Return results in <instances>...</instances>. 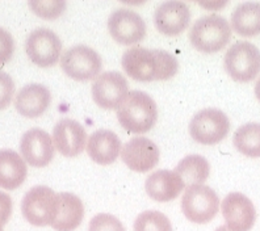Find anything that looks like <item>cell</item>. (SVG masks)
Listing matches in <instances>:
<instances>
[{"mask_svg":"<svg viewBox=\"0 0 260 231\" xmlns=\"http://www.w3.org/2000/svg\"><path fill=\"white\" fill-rule=\"evenodd\" d=\"M121 63L126 75L137 82L168 80L179 70L178 59L171 53L140 46L125 51Z\"/></svg>","mask_w":260,"mask_h":231,"instance_id":"6da1fadb","label":"cell"},{"mask_svg":"<svg viewBox=\"0 0 260 231\" xmlns=\"http://www.w3.org/2000/svg\"><path fill=\"white\" fill-rule=\"evenodd\" d=\"M117 118L129 133H147L156 124L158 107L146 92L132 91L117 108Z\"/></svg>","mask_w":260,"mask_h":231,"instance_id":"7a4b0ae2","label":"cell"},{"mask_svg":"<svg viewBox=\"0 0 260 231\" xmlns=\"http://www.w3.org/2000/svg\"><path fill=\"white\" fill-rule=\"evenodd\" d=\"M232 38V26L218 15H208L197 20L189 32V41L201 53L212 54L222 50Z\"/></svg>","mask_w":260,"mask_h":231,"instance_id":"3957f363","label":"cell"},{"mask_svg":"<svg viewBox=\"0 0 260 231\" xmlns=\"http://www.w3.org/2000/svg\"><path fill=\"white\" fill-rule=\"evenodd\" d=\"M223 63L235 82H251L260 74V50L248 41L235 42L226 51Z\"/></svg>","mask_w":260,"mask_h":231,"instance_id":"277c9868","label":"cell"},{"mask_svg":"<svg viewBox=\"0 0 260 231\" xmlns=\"http://www.w3.org/2000/svg\"><path fill=\"white\" fill-rule=\"evenodd\" d=\"M22 217L33 226H51L57 213V193L45 185L29 189L21 201Z\"/></svg>","mask_w":260,"mask_h":231,"instance_id":"5b68a950","label":"cell"},{"mask_svg":"<svg viewBox=\"0 0 260 231\" xmlns=\"http://www.w3.org/2000/svg\"><path fill=\"white\" fill-rule=\"evenodd\" d=\"M181 210L188 221L204 225L212 221L219 210V199L210 187L190 185L181 199Z\"/></svg>","mask_w":260,"mask_h":231,"instance_id":"8992f818","label":"cell"},{"mask_svg":"<svg viewBox=\"0 0 260 231\" xmlns=\"http://www.w3.org/2000/svg\"><path fill=\"white\" fill-rule=\"evenodd\" d=\"M102 57L86 45H76L66 50L60 58V69L69 78L78 82L91 80L100 75Z\"/></svg>","mask_w":260,"mask_h":231,"instance_id":"52a82bcc","label":"cell"},{"mask_svg":"<svg viewBox=\"0 0 260 231\" xmlns=\"http://www.w3.org/2000/svg\"><path fill=\"white\" fill-rule=\"evenodd\" d=\"M230 121L219 109L208 108L194 114L189 124L190 137L201 145H217L229 134Z\"/></svg>","mask_w":260,"mask_h":231,"instance_id":"ba28073f","label":"cell"},{"mask_svg":"<svg viewBox=\"0 0 260 231\" xmlns=\"http://www.w3.org/2000/svg\"><path fill=\"white\" fill-rule=\"evenodd\" d=\"M25 51L32 63L38 67H51L59 59L62 42L50 29L38 28L26 38Z\"/></svg>","mask_w":260,"mask_h":231,"instance_id":"9c48e42d","label":"cell"},{"mask_svg":"<svg viewBox=\"0 0 260 231\" xmlns=\"http://www.w3.org/2000/svg\"><path fill=\"white\" fill-rule=\"evenodd\" d=\"M127 80L117 71H107L98 76L92 84V98L103 109H116L127 96Z\"/></svg>","mask_w":260,"mask_h":231,"instance_id":"30bf717a","label":"cell"},{"mask_svg":"<svg viewBox=\"0 0 260 231\" xmlns=\"http://www.w3.org/2000/svg\"><path fill=\"white\" fill-rule=\"evenodd\" d=\"M108 30L112 38L120 45H134L141 42L146 35V24L137 12L120 8L111 13Z\"/></svg>","mask_w":260,"mask_h":231,"instance_id":"8fae6325","label":"cell"},{"mask_svg":"<svg viewBox=\"0 0 260 231\" xmlns=\"http://www.w3.org/2000/svg\"><path fill=\"white\" fill-rule=\"evenodd\" d=\"M226 226L233 231H250L256 221V210L250 199L239 192H233L223 199L221 205Z\"/></svg>","mask_w":260,"mask_h":231,"instance_id":"7c38bea8","label":"cell"},{"mask_svg":"<svg viewBox=\"0 0 260 231\" xmlns=\"http://www.w3.org/2000/svg\"><path fill=\"white\" fill-rule=\"evenodd\" d=\"M20 151L24 160L32 167H46L54 158L53 138L45 130L33 127L21 137Z\"/></svg>","mask_w":260,"mask_h":231,"instance_id":"4fadbf2b","label":"cell"},{"mask_svg":"<svg viewBox=\"0 0 260 231\" xmlns=\"http://www.w3.org/2000/svg\"><path fill=\"white\" fill-rule=\"evenodd\" d=\"M121 159L132 171L143 174L158 164L159 149L146 137H134L121 150Z\"/></svg>","mask_w":260,"mask_h":231,"instance_id":"5bb4252c","label":"cell"},{"mask_svg":"<svg viewBox=\"0 0 260 231\" xmlns=\"http://www.w3.org/2000/svg\"><path fill=\"white\" fill-rule=\"evenodd\" d=\"M54 147L63 156L74 158L86 149L87 131L82 124L71 118H63L53 130Z\"/></svg>","mask_w":260,"mask_h":231,"instance_id":"9a60e30c","label":"cell"},{"mask_svg":"<svg viewBox=\"0 0 260 231\" xmlns=\"http://www.w3.org/2000/svg\"><path fill=\"white\" fill-rule=\"evenodd\" d=\"M190 21L189 7L183 2H166L156 8L154 15L155 28L159 33L174 37L184 32Z\"/></svg>","mask_w":260,"mask_h":231,"instance_id":"2e32d148","label":"cell"},{"mask_svg":"<svg viewBox=\"0 0 260 231\" xmlns=\"http://www.w3.org/2000/svg\"><path fill=\"white\" fill-rule=\"evenodd\" d=\"M184 188L185 184L180 178V175L168 170L152 172L145 183L147 196L158 203H168L178 199Z\"/></svg>","mask_w":260,"mask_h":231,"instance_id":"e0dca14e","label":"cell"},{"mask_svg":"<svg viewBox=\"0 0 260 231\" xmlns=\"http://www.w3.org/2000/svg\"><path fill=\"white\" fill-rule=\"evenodd\" d=\"M50 103V91L38 83H32V84H26L25 87H22L15 97L16 111L26 118H36L42 116Z\"/></svg>","mask_w":260,"mask_h":231,"instance_id":"ac0fdd59","label":"cell"},{"mask_svg":"<svg viewBox=\"0 0 260 231\" xmlns=\"http://www.w3.org/2000/svg\"><path fill=\"white\" fill-rule=\"evenodd\" d=\"M84 218V205L82 200L74 193H57V213L51 223L55 231H74Z\"/></svg>","mask_w":260,"mask_h":231,"instance_id":"d6986e66","label":"cell"},{"mask_svg":"<svg viewBox=\"0 0 260 231\" xmlns=\"http://www.w3.org/2000/svg\"><path fill=\"white\" fill-rule=\"evenodd\" d=\"M121 141L111 130L100 129L91 134L87 145V152L95 163L102 166L112 164L121 151Z\"/></svg>","mask_w":260,"mask_h":231,"instance_id":"ffe728a7","label":"cell"},{"mask_svg":"<svg viewBox=\"0 0 260 231\" xmlns=\"http://www.w3.org/2000/svg\"><path fill=\"white\" fill-rule=\"evenodd\" d=\"M28 168L25 161L16 151L0 150V188L17 189L26 179Z\"/></svg>","mask_w":260,"mask_h":231,"instance_id":"44dd1931","label":"cell"},{"mask_svg":"<svg viewBox=\"0 0 260 231\" xmlns=\"http://www.w3.org/2000/svg\"><path fill=\"white\" fill-rule=\"evenodd\" d=\"M232 28L242 37L260 35V3L246 2L239 4L232 13Z\"/></svg>","mask_w":260,"mask_h":231,"instance_id":"7402d4cb","label":"cell"},{"mask_svg":"<svg viewBox=\"0 0 260 231\" xmlns=\"http://www.w3.org/2000/svg\"><path fill=\"white\" fill-rule=\"evenodd\" d=\"M175 172L180 175L185 185H203L210 174L209 161L201 155L185 156L183 160L176 166Z\"/></svg>","mask_w":260,"mask_h":231,"instance_id":"603a6c76","label":"cell"},{"mask_svg":"<svg viewBox=\"0 0 260 231\" xmlns=\"http://www.w3.org/2000/svg\"><path fill=\"white\" fill-rule=\"evenodd\" d=\"M234 147L248 158H260V124L250 122L237 129L233 138Z\"/></svg>","mask_w":260,"mask_h":231,"instance_id":"cb8c5ba5","label":"cell"},{"mask_svg":"<svg viewBox=\"0 0 260 231\" xmlns=\"http://www.w3.org/2000/svg\"><path fill=\"white\" fill-rule=\"evenodd\" d=\"M134 231H172L167 215L158 210H146L134 221Z\"/></svg>","mask_w":260,"mask_h":231,"instance_id":"d4e9b609","label":"cell"},{"mask_svg":"<svg viewBox=\"0 0 260 231\" xmlns=\"http://www.w3.org/2000/svg\"><path fill=\"white\" fill-rule=\"evenodd\" d=\"M29 8L37 15L38 17L46 20H53L59 17L66 8L64 2L58 0H38V2H29Z\"/></svg>","mask_w":260,"mask_h":231,"instance_id":"484cf974","label":"cell"},{"mask_svg":"<svg viewBox=\"0 0 260 231\" xmlns=\"http://www.w3.org/2000/svg\"><path fill=\"white\" fill-rule=\"evenodd\" d=\"M88 231H126L124 225L121 223L118 218H116L112 214H100L95 215L91 222H89Z\"/></svg>","mask_w":260,"mask_h":231,"instance_id":"4316f807","label":"cell"},{"mask_svg":"<svg viewBox=\"0 0 260 231\" xmlns=\"http://www.w3.org/2000/svg\"><path fill=\"white\" fill-rule=\"evenodd\" d=\"M15 95V83L10 74L0 71V111H3L12 102Z\"/></svg>","mask_w":260,"mask_h":231,"instance_id":"83f0119b","label":"cell"},{"mask_svg":"<svg viewBox=\"0 0 260 231\" xmlns=\"http://www.w3.org/2000/svg\"><path fill=\"white\" fill-rule=\"evenodd\" d=\"M15 51V41L8 30L0 26V66L7 63L12 58Z\"/></svg>","mask_w":260,"mask_h":231,"instance_id":"f1b7e54d","label":"cell"},{"mask_svg":"<svg viewBox=\"0 0 260 231\" xmlns=\"http://www.w3.org/2000/svg\"><path fill=\"white\" fill-rule=\"evenodd\" d=\"M12 199L0 190V226L8 223L11 215H12Z\"/></svg>","mask_w":260,"mask_h":231,"instance_id":"f546056e","label":"cell"},{"mask_svg":"<svg viewBox=\"0 0 260 231\" xmlns=\"http://www.w3.org/2000/svg\"><path fill=\"white\" fill-rule=\"evenodd\" d=\"M255 96H256V98L260 102V78L257 79L256 84H255Z\"/></svg>","mask_w":260,"mask_h":231,"instance_id":"4dcf8cb0","label":"cell"},{"mask_svg":"<svg viewBox=\"0 0 260 231\" xmlns=\"http://www.w3.org/2000/svg\"><path fill=\"white\" fill-rule=\"evenodd\" d=\"M216 231H233L232 228H229L228 226H219Z\"/></svg>","mask_w":260,"mask_h":231,"instance_id":"1f68e13d","label":"cell"},{"mask_svg":"<svg viewBox=\"0 0 260 231\" xmlns=\"http://www.w3.org/2000/svg\"><path fill=\"white\" fill-rule=\"evenodd\" d=\"M0 231H3V226H0Z\"/></svg>","mask_w":260,"mask_h":231,"instance_id":"d6a6232c","label":"cell"}]
</instances>
